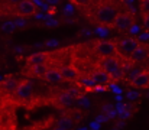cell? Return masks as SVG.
<instances>
[{"instance_id": "6da1fadb", "label": "cell", "mask_w": 149, "mask_h": 130, "mask_svg": "<svg viewBox=\"0 0 149 130\" xmlns=\"http://www.w3.org/2000/svg\"><path fill=\"white\" fill-rule=\"evenodd\" d=\"M100 68H103L113 81H122L125 78V70L119 55L114 56H104L100 59Z\"/></svg>"}, {"instance_id": "277c9868", "label": "cell", "mask_w": 149, "mask_h": 130, "mask_svg": "<svg viewBox=\"0 0 149 130\" xmlns=\"http://www.w3.org/2000/svg\"><path fill=\"white\" fill-rule=\"evenodd\" d=\"M135 25V15L130 13V12H117L114 20H113V28H116L117 31H129L132 26Z\"/></svg>"}, {"instance_id": "52a82bcc", "label": "cell", "mask_w": 149, "mask_h": 130, "mask_svg": "<svg viewBox=\"0 0 149 130\" xmlns=\"http://www.w3.org/2000/svg\"><path fill=\"white\" fill-rule=\"evenodd\" d=\"M36 12V6L32 0H22L17 4H15V15L20 17H29L33 16Z\"/></svg>"}, {"instance_id": "7a4b0ae2", "label": "cell", "mask_w": 149, "mask_h": 130, "mask_svg": "<svg viewBox=\"0 0 149 130\" xmlns=\"http://www.w3.org/2000/svg\"><path fill=\"white\" fill-rule=\"evenodd\" d=\"M117 12V7L111 1H100L94 7V20L100 25H113Z\"/></svg>"}, {"instance_id": "9c48e42d", "label": "cell", "mask_w": 149, "mask_h": 130, "mask_svg": "<svg viewBox=\"0 0 149 130\" xmlns=\"http://www.w3.org/2000/svg\"><path fill=\"white\" fill-rule=\"evenodd\" d=\"M90 80L93 81L94 86H109V84L113 81V80L110 78V75H109L103 68H100V67L91 71V74H90Z\"/></svg>"}, {"instance_id": "5b68a950", "label": "cell", "mask_w": 149, "mask_h": 130, "mask_svg": "<svg viewBox=\"0 0 149 130\" xmlns=\"http://www.w3.org/2000/svg\"><path fill=\"white\" fill-rule=\"evenodd\" d=\"M13 95H15V98L17 101H28L33 95V84H32V81L31 80L19 81V84L16 87Z\"/></svg>"}, {"instance_id": "9a60e30c", "label": "cell", "mask_w": 149, "mask_h": 130, "mask_svg": "<svg viewBox=\"0 0 149 130\" xmlns=\"http://www.w3.org/2000/svg\"><path fill=\"white\" fill-rule=\"evenodd\" d=\"M59 68V72L64 78V81H74L78 78V71L75 70V67L72 65H62V67H58Z\"/></svg>"}, {"instance_id": "3957f363", "label": "cell", "mask_w": 149, "mask_h": 130, "mask_svg": "<svg viewBox=\"0 0 149 130\" xmlns=\"http://www.w3.org/2000/svg\"><path fill=\"white\" fill-rule=\"evenodd\" d=\"M93 51L96 52V55L100 58L104 56H114L117 55V45L114 41H109V39H100L93 43Z\"/></svg>"}, {"instance_id": "30bf717a", "label": "cell", "mask_w": 149, "mask_h": 130, "mask_svg": "<svg viewBox=\"0 0 149 130\" xmlns=\"http://www.w3.org/2000/svg\"><path fill=\"white\" fill-rule=\"evenodd\" d=\"M148 58H149V45H146V43H139L138 48H136V49L132 52V55L129 56V59H130L132 64L146 61Z\"/></svg>"}, {"instance_id": "4316f807", "label": "cell", "mask_w": 149, "mask_h": 130, "mask_svg": "<svg viewBox=\"0 0 149 130\" xmlns=\"http://www.w3.org/2000/svg\"><path fill=\"white\" fill-rule=\"evenodd\" d=\"M111 130H119V129H117V127H114V129H111Z\"/></svg>"}, {"instance_id": "83f0119b", "label": "cell", "mask_w": 149, "mask_h": 130, "mask_svg": "<svg viewBox=\"0 0 149 130\" xmlns=\"http://www.w3.org/2000/svg\"><path fill=\"white\" fill-rule=\"evenodd\" d=\"M0 94H1V90H0Z\"/></svg>"}, {"instance_id": "4fadbf2b", "label": "cell", "mask_w": 149, "mask_h": 130, "mask_svg": "<svg viewBox=\"0 0 149 130\" xmlns=\"http://www.w3.org/2000/svg\"><path fill=\"white\" fill-rule=\"evenodd\" d=\"M51 54L49 52H36L32 54L26 58V67L29 65H36V64H48L49 62Z\"/></svg>"}, {"instance_id": "e0dca14e", "label": "cell", "mask_w": 149, "mask_h": 130, "mask_svg": "<svg viewBox=\"0 0 149 130\" xmlns=\"http://www.w3.org/2000/svg\"><path fill=\"white\" fill-rule=\"evenodd\" d=\"M74 124H75V122H74L71 114H64L56 120V126H59V127H62L65 130H71L74 127Z\"/></svg>"}, {"instance_id": "cb8c5ba5", "label": "cell", "mask_w": 149, "mask_h": 130, "mask_svg": "<svg viewBox=\"0 0 149 130\" xmlns=\"http://www.w3.org/2000/svg\"><path fill=\"white\" fill-rule=\"evenodd\" d=\"M7 1H9L10 4H13V6H15V4H17L19 1H22V0H7Z\"/></svg>"}, {"instance_id": "484cf974", "label": "cell", "mask_w": 149, "mask_h": 130, "mask_svg": "<svg viewBox=\"0 0 149 130\" xmlns=\"http://www.w3.org/2000/svg\"><path fill=\"white\" fill-rule=\"evenodd\" d=\"M52 130H65V129H62V127H59V126H56V124H55V127H54Z\"/></svg>"}, {"instance_id": "d6986e66", "label": "cell", "mask_w": 149, "mask_h": 130, "mask_svg": "<svg viewBox=\"0 0 149 130\" xmlns=\"http://www.w3.org/2000/svg\"><path fill=\"white\" fill-rule=\"evenodd\" d=\"M74 98H80V97H83V94H81V90L80 88H77V87H71V88H68L67 90Z\"/></svg>"}, {"instance_id": "5bb4252c", "label": "cell", "mask_w": 149, "mask_h": 130, "mask_svg": "<svg viewBox=\"0 0 149 130\" xmlns=\"http://www.w3.org/2000/svg\"><path fill=\"white\" fill-rule=\"evenodd\" d=\"M44 80L47 83H49V84H61V83H64V78H62L61 72H59V68H56V67H49L48 68V71L44 75Z\"/></svg>"}, {"instance_id": "44dd1931", "label": "cell", "mask_w": 149, "mask_h": 130, "mask_svg": "<svg viewBox=\"0 0 149 130\" xmlns=\"http://www.w3.org/2000/svg\"><path fill=\"white\" fill-rule=\"evenodd\" d=\"M78 106H81V107H90L91 106V103H90V100L87 98V97H80L78 98Z\"/></svg>"}, {"instance_id": "ac0fdd59", "label": "cell", "mask_w": 149, "mask_h": 130, "mask_svg": "<svg viewBox=\"0 0 149 130\" xmlns=\"http://www.w3.org/2000/svg\"><path fill=\"white\" fill-rule=\"evenodd\" d=\"M139 9H141L142 15H148L149 13V0H141Z\"/></svg>"}, {"instance_id": "ba28073f", "label": "cell", "mask_w": 149, "mask_h": 130, "mask_svg": "<svg viewBox=\"0 0 149 130\" xmlns=\"http://www.w3.org/2000/svg\"><path fill=\"white\" fill-rule=\"evenodd\" d=\"M74 100L75 98L67 90H62V91H59V92H56L54 95L52 103H54V106H56L59 108H65V107H71L74 104Z\"/></svg>"}, {"instance_id": "7c38bea8", "label": "cell", "mask_w": 149, "mask_h": 130, "mask_svg": "<svg viewBox=\"0 0 149 130\" xmlns=\"http://www.w3.org/2000/svg\"><path fill=\"white\" fill-rule=\"evenodd\" d=\"M130 86L135 88H149V68L145 71H139V74L130 80Z\"/></svg>"}, {"instance_id": "8fae6325", "label": "cell", "mask_w": 149, "mask_h": 130, "mask_svg": "<svg viewBox=\"0 0 149 130\" xmlns=\"http://www.w3.org/2000/svg\"><path fill=\"white\" fill-rule=\"evenodd\" d=\"M49 65L48 64H36V65H29L25 67V74L28 77H33V78H44L45 72L48 71Z\"/></svg>"}, {"instance_id": "2e32d148", "label": "cell", "mask_w": 149, "mask_h": 130, "mask_svg": "<svg viewBox=\"0 0 149 130\" xmlns=\"http://www.w3.org/2000/svg\"><path fill=\"white\" fill-rule=\"evenodd\" d=\"M19 84V81L15 78V77H6L3 81H0V90L1 92H6V94H13L16 87Z\"/></svg>"}, {"instance_id": "ffe728a7", "label": "cell", "mask_w": 149, "mask_h": 130, "mask_svg": "<svg viewBox=\"0 0 149 130\" xmlns=\"http://www.w3.org/2000/svg\"><path fill=\"white\" fill-rule=\"evenodd\" d=\"M74 4L80 6V7H88L91 4V0H71Z\"/></svg>"}, {"instance_id": "7402d4cb", "label": "cell", "mask_w": 149, "mask_h": 130, "mask_svg": "<svg viewBox=\"0 0 149 130\" xmlns=\"http://www.w3.org/2000/svg\"><path fill=\"white\" fill-rule=\"evenodd\" d=\"M1 29H3L4 32H9V33H10V32H13V29H15V25H13L12 22H6V23L1 26Z\"/></svg>"}, {"instance_id": "603a6c76", "label": "cell", "mask_w": 149, "mask_h": 130, "mask_svg": "<svg viewBox=\"0 0 149 130\" xmlns=\"http://www.w3.org/2000/svg\"><path fill=\"white\" fill-rule=\"evenodd\" d=\"M142 19H143V28H145V31L149 32V13L148 15H142Z\"/></svg>"}, {"instance_id": "8992f818", "label": "cell", "mask_w": 149, "mask_h": 130, "mask_svg": "<svg viewBox=\"0 0 149 130\" xmlns=\"http://www.w3.org/2000/svg\"><path fill=\"white\" fill-rule=\"evenodd\" d=\"M116 45H117V55L129 58L132 55V52L138 48L139 42L135 38H123L119 42H116Z\"/></svg>"}, {"instance_id": "d4e9b609", "label": "cell", "mask_w": 149, "mask_h": 130, "mask_svg": "<svg viewBox=\"0 0 149 130\" xmlns=\"http://www.w3.org/2000/svg\"><path fill=\"white\" fill-rule=\"evenodd\" d=\"M47 45H48V46H52V45H55V46H56V45H58V42H56V41H49Z\"/></svg>"}]
</instances>
